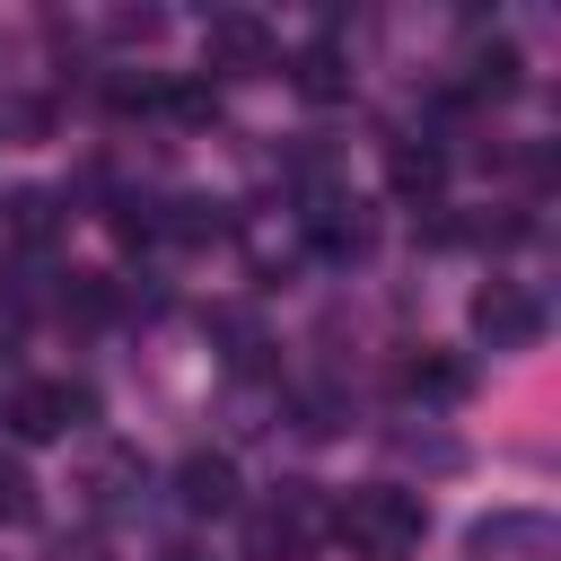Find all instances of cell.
I'll use <instances>...</instances> for the list:
<instances>
[{"label":"cell","instance_id":"obj_2","mask_svg":"<svg viewBox=\"0 0 561 561\" xmlns=\"http://www.w3.org/2000/svg\"><path fill=\"white\" fill-rule=\"evenodd\" d=\"M324 535V500L307 482H280V500L254 517V561H307Z\"/></svg>","mask_w":561,"mask_h":561},{"label":"cell","instance_id":"obj_12","mask_svg":"<svg viewBox=\"0 0 561 561\" xmlns=\"http://www.w3.org/2000/svg\"><path fill=\"white\" fill-rule=\"evenodd\" d=\"M0 517L18 526V517H35V491H26V465H9L0 456Z\"/></svg>","mask_w":561,"mask_h":561},{"label":"cell","instance_id":"obj_1","mask_svg":"<svg viewBox=\"0 0 561 561\" xmlns=\"http://www.w3.org/2000/svg\"><path fill=\"white\" fill-rule=\"evenodd\" d=\"M324 535H333V543H351L359 561H412V552H421V535H430V508H421V491L359 482V491H342V500H333Z\"/></svg>","mask_w":561,"mask_h":561},{"label":"cell","instance_id":"obj_4","mask_svg":"<svg viewBox=\"0 0 561 561\" xmlns=\"http://www.w3.org/2000/svg\"><path fill=\"white\" fill-rule=\"evenodd\" d=\"M473 333H482L491 351H526V342L543 333L535 289H517V280H482V289H473Z\"/></svg>","mask_w":561,"mask_h":561},{"label":"cell","instance_id":"obj_3","mask_svg":"<svg viewBox=\"0 0 561 561\" xmlns=\"http://www.w3.org/2000/svg\"><path fill=\"white\" fill-rule=\"evenodd\" d=\"M96 403H88V386H61V377H26V386H9V430L18 438H61V430H79Z\"/></svg>","mask_w":561,"mask_h":561},{"label":"cell","instance_id":"obj_11","mask_svg":"<svg viewBox=\"0 0 561 561\" xmlns=\"http://www.w3.org/2000/svg\"><path fill=\"white\" fill-rule=\"evenodd\" d=\"M61 316H88V324H96V316H114V280H105V272H70Z\"/></svg>","mask_w":561,"mask_h":561},{"label":"cell","instance_id":"obj_13","mask_svg":"<svg viewBox=\"0 0 561 561\" xmlns=\"http://www.w3.org/2000/svg\"><path fill=\"white\" fill-rule=\"evenodd\" d=\"M167 105H175L184 123H202V114H210V88H193V79H175V88H167Z\"/></svg>","mask_w":561,"mask_h":561},{"label":"cell","instance_id":"obj_7","mask_svg":"<svg viewBox=\"0 0 561 561\" xmlns=\"http://www.w3.org/2000/svg\"><path fill=\"white\" fill-rule=\"evenodd\" d=\"M386 175H394V193H438V184H447V149L394 140V149H386Z\"/></svg>","mask_w":561,"mask_h":561},{"label":"cell","instance_id":"obj_8","mask_svg":"<svg viewBox=\"0 0 561 561\" xmlns=\"http://www.w3.org/2000/svg\"><path fill=\"white\" fill-rule=\"evenodd\" d=\"M289 79H298V96H307V105H333V96L351 88V70H342V53H333V44H307V53L289 61Z\"/></svg>","mask_w":561,"mask_h":561},{"label":"cell","instance_id":"obj_10","mask_svg":"<svg viewBox=\"0 0 561 561\" xmlns=\"http://www.w3.org/2000/svg\"><path fill=\"white\" fill-rule=\"evenodd\" d=\"M0 228H18L26 245H44V237L61 228V202H53V193H9V210H0Z\"/></svg>","mask_w":561,"mask_h":561},{"label":"cell","instance_id":"obj_9","mask_svg":"<svg viewBox=\"0 0 561 561\" xmlns=\"http://www.w3.org/2000/svg\"><path fill=\"white\" fill-rule=\"evenodd\" d=\"M403 394H421V403H456V394H465V368H456L447 351H412V359H403Z\"/></svg>","mask_w":561,"mask_h":561},{"label":"cell","instance_id":"obj_5","mask_svg":"<svg viewBox=\"0 0 561 561\" xmlns=\"http://www.w3.org/2000/svg\"><path fill=\"white\" fill-rule=\"evenodd\" d=\"M202 61H210V70H228V79L272 70V26H263L254 9H219V18L202 26Z\"/></svg>","mask_w":561,"mask_h":561},{"label":"cell","instance_id":"obj_6","mask_svg":"<svg viewBox=\"0 0 561 561\" xmlns=\"http://www.w3.org/2000/svg\"><path fill=\"white\" fill-rule=\"evenodd\" d=\"M175 491H184V508L219 517V508H237V465H228V456H184Z\"/></svg>","mask_w":561,"mask_h":561},{"label":"cell","instance_id":"obj_14","mask_svg":"<svg viewBox=\"0 0 561 561\" xmlns=\"http://www.w3.org/2000/svg\"><path fill=\"white\" fill-rule=\"evenodd\" d=\"M53 561H114L96 535H70V543H53Z\"/></svg>","mask_w":561,"mask_h":561}]
</instances>
